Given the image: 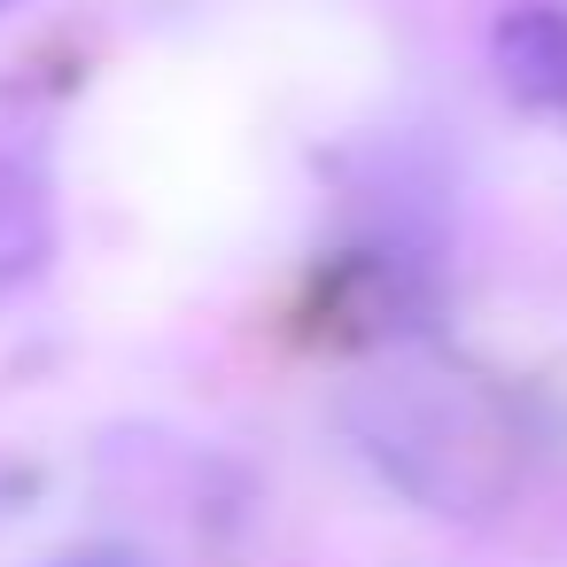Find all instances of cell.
Returning <instances> with one entry per match:
<instances>
[{"mask_svg": "<svg viewBox=\"0 0 567 567\" xmlns=\"http://www.w3.org/2000/svg\"><path fill=\"white\" fill-rule=\"evenodd\" d=\"M497 79L528 102V110H567V9H544V0H528V9H513L497 24Z\"/></svg>", "mask_w": 567, "mask_h": 567, "instance_id": "cell-1", "label": "cell"}, {"mask_svg": "<svg viewBox=\"0 0 567 567\" xmlns=\"http://www.w3.org/2000/svg\"><path fill=\"white\" fill-rule=\"evenodd\" d=\"M55 567H148V551H133V544H86V551H71Z\"/></svg>", "mask_w": 567, "mask_h": 567, "instance_id": "cell-2", "label": "cell"}, {"mask_svg": "<svg viewBox=\"0 0 567 567\" xmlns=\"http://www.w3.org/2000/svg\"><path fill=\"white\" fill-rule=\"evenodd\" d=\"M0 9H17V0H0Z\"/></svg>", "mask_w": 567, "mask_h": 567, "instance_id": "cell-3", "label": "cell"}]
</instances>
